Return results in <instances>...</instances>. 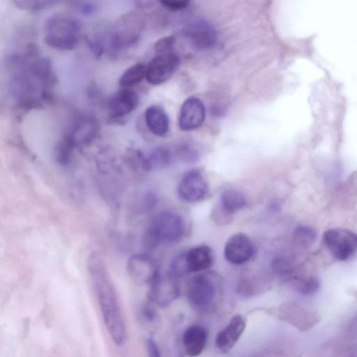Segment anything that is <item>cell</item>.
Instances as JSON below:
<instances>
[{"label":"cell","instance_id":"6da1fadb","mask_svg":"<svg viewBox=\"0 0 357 357\" xmlns=\"http://www.w3.org/2000/svg\"><path fill=\"white\" fill-rule=\"evenodd\" d=\"M88 268L105 327L114 342L119 346L127 341V332L117 294L104 261L91 255Z\"/></svg>","mask_w":357,"mask_h":357},{"label":"cell","instance_id":"7a4b0ae2","mask_svg":"<svg viewBox=\"0 0 357 357\" xmlns=\"http://www.w3.org/2000/svg\"><path fill=\"white\" fill-rule=\"evenodd\" d=\"M186 296L190 305L196 312L206 313L215 311L222 300V278L213 271L195 275L188 284Z\"/></svg>","mask_w":357,"mask_h":357},{"label":"cell","instance_id":"3957f363","mask_svg":"<svg viewBox=\"0 0 357 357\" xmlns=\"http://www.w3.org/2000/svg\"><path fill=\"white\" fill-rule=\"evenodd\" d=\"M185 225L182 216L172 211H164L149 223L143 236V245L151 250L160 243H174L184 236Z\"/></svg>","mask_w":357,"mask_h":357},{"label":"cell","instance_id":"277c9868","mask_svg":"<svg viewBox=\"0 0 357 357\" xmlns=\"http://www.w3.org/2000/svg\"><path fill=\"white\" fill-rule=\"evenodd\" d=\"M44 31V40L48 46L58 50H71L79 42L81 24L73 17L56 15L47 19Z\"/></svg>","mask_w":357,"mask_h":357},{"label":"cell","instance_id":"5b68a950","mask_svg":"<svg viewBox=\"0 0 357 357\" xmlns=\"http://www.w3.org/2000/svg\"><path fill=\"white\" fill-rule=\"evenodd\" d=\"M214 261L213 250L207 245H197L177 255L170 263L168 273L178 278L209 269Z\"/></svg>","mask_w":357,"mask_h":357},{"label":"cell","instance_id":"8992f818","mask_svg":"<svg viewBox=\"0 0 357 357\" xmlns=\"http://www.w3.org/2000/svg\"><path fill=\"white\" fill-rule=\"evenodd\" d=\"M268 312L277 319L291 324L300 331L310 330L320 321V316L316 311L292 301L283 303L268 310Z\"/></svg>","mask_w":357,"mask_h":357},{"label":"cell","instance_id":"52a82bcc","mask_svg":"<svg viewBox=\"0 0 357 357\" xmlns=\"http://www.w3.org/2000/svg\"><path fill=\"white\" fill-rule=\"evenodd\" d=\"M323 243L331 255L340 261H344L355 255L357 236L352 231L340 227L328 229L323 234Z\"/></svg>","mask_w":357,"mask_h":357},{"label":"cell","instance_id":"ba28073f","mask_svg":"<svg viewBox=\"0 0 357 357\" xmlns=\"http://www.w3.org/2000/svg\"><path fill=\"white\" fill-rule=\"evenodd\" d=\"M209 186L202 172L193 169L187 172L177 186V195L183 202L195 203L203 200L208 195Z\"/></svg>","mask_w":357,"mask_h":357},{"label":"cell","instance_id":"9c48e42d","mask_svg":"<svg viewBox=\"0 0 357 357\" xmlns=\"http://www.w3.org/2000/svg\"><path fill=\"white\" fill-rule=\"evenodd\" d=\"M149 301L161 307H166L174 303L180 295L178 278L167 273H160L149 284Z\"/></svg>","mask_w":357,"mask_h":357},{"label":"cell","instance_id":"30bf717a","mask_svg":"<svg viewBox=\"0 0 357 357\" xmlns=\"http://www.w3.org/2000/svg\"><path fill=\"white\" fill-rule=\"evenodd\" d=\"M255 254V248L251 239L243 233L232 234L226 241L224 255L227 261L234 265L249 261Z\"/></svg>","mask_w":357,"mask_h":357},{"label":"cell","instance_id":"8fae6325","mask_svg":"<svg viewBox=\"0 0 357 357\" xmlns=\"http://www.w3.org/2000/svg\"><path fill=\"white\" fill-rule=\"evenodd\" d=\"M179 58L174 53L157 55L146 68L145 77L151 84H160L169 79L178 68Z\"/></svg>","mask_w":357,"mask_h":357},{"label":"cell","instance_id":"7c38bea8","mask_svg":"<svg viewBox=\"0 0 357 357\" xmlns=\"http://www.w3.org/2000/svg\"><path fill=\"white\" fill-rule=\"evenodd\" d=\"M127 269L132 279L139 284H150L160 274L155 261L146 254H135L130 257Z\"/></svg>","mask_w":357,"mask_h":357},{"label":"cell","instance_id":"4fadbf2b","mask_svg":"<svg viewBox=\"0 0 357 357\" xmlns=\"http://www.w3.org/2000/svg\"><path fill=\"white\" fill-rule=\"evenodd\" d=\"M185 33L192 45L199 50H208L214 46L217 40L215 27L205 20H196L190 23Z\"/></svg>","mask_w":357,"mask_h":357},{"label":"cell","instance_id":"5bb4252c","mask_svg":"<svg viewBox=\"0 0 357 357\" xmlns=\"http://www.w3.org/2000/svg\"><path fill=\"white\" fill-rule=\"evenodd\" d=\"M206 109L202 101L196 97L187 98L182 104L178 118L181 130L190 131L199 128L204 122Z\"/></svg>","mask_w":357,"mask_h":357},{"label":"cell","instance_id":"9a60e30c","mask_svg":"<svg viewBox=\"0 0 357 357\" xmlns=\"http://www.w3.org/2000/svg\"><path fill=\"white\" fill-rule=\"evenodd\" d=\"M138 105L137 93L130 89H122L108 101L109 116L118 120L132 112Z\"/></svg>","mask_w":357,"mask_h":357},{"label":"cell","instance_id":"2e32d148","mask_svg":"<svg viewBox=\"0 0 357 357\" xmlns=\"http://www.w3.org/2000/svg\"><path fill=\"white\" fill-rule=\"evenodd\" d=\"M245 320L240 314L232 317L227 326L216 335L215 344L223 353L229 351L237 343L245 328Z\"/></svg>","mask_w":357,"mask_h":357},{"label":"cell","instance_id":"e0dca14e","mask_svg":"<svg viewBox=\"0 0 357 357\" xmlns=\"http://www.w3.org/2000/svg\"><path fill=\"white\" fill-rule=\"evenodd\" d=\"M270 285L268 275L261 272H246L241 275L236 290L245 298L256 296L266 291Z\"/></svg>","mask_w":357,"mask_h":357},{"label":"cell","instance_id":"ac0fdd59","mask_svg":"<svg viewBox=\"0 0 357 357\" xmlns=\"http://www.w3.org/2000/svg\"><path fill=\"white\" fill-rule=\"evenodd\" d=\"M99 125L97 120L91 116L80 117L75 123L69 132L76 147L90 144L98 136Z\"/></svg>","mask_w":357,"mask_h":357},{"label":"cell","instance_id":"d6986e66","mask_svg":"<svg viewBox=\"0 0 357 357\" xmlns=\"http://www.w3.org/2000/svg\"><path fill=\"white\" fill-rule=\"evenodd\" d=\"M208 338L205 328L199 325L188 327L182 335V342L185 354L190 357H196L204 351Z\"/></svg>","mask_w":357,"mask_h":357},{"label":"cell","instance_id":"ffe728a7","mask_svg":"<svg viewBox=\"0 0 357 357\" xmlns=\"http://www.w3.org/2000/svg\"><path fill=\"white\" fill-rule=\"evenodd\" d=\"M145 121L149 130L157 136H164L169 130V118L165 109L158 105H151L145 112Z\"/></svg>","mask_w":357,"mask_h":357},{"label":"cell","instance_id":"44dd1931","mask_svg":"<svg viewBox=\"0 0 357 357\" xmlns=\"http://www.w3.org/2000/svg\"><path fill=\"white\" fill-rule=\"evenodd\" d=\"M247 204L245 195L235 189H226L220 195L218 206L226 214L232 216L238 211L243 208Z\"/></svg>","mask_w":357,"mask_h":357},{"label":"cell","instance_id":"7402d4cb","mask_svg":"<svg viewBox=\"0 0 357 357\" xmlns=\"http://www.w3.org/2000/svg\"><path fill=\"white\" fill-rule=\"evenodd\" d=\"M150 169H162L172 162L174 153L167 146H159L155 148L146 158Z\"/></svg>","mask_w":357,"mask_h":357},{"label":"cell","instance_id":"603a6c76","mask_svg":"<svg viewBox=\"0 0 357 357\" xmlns=\"http://www.w3.org/2000/svg\"><path fill=\"white\" fill-rule=\"evenodd\" d=\"M146 66L142 63H135L126 69L119 78V85L123 89H129L140 82L145 77Z\"/></svg>","mask_w":357,"mask_h":357},{"label":"cell","instance_id":"cb8c5ba5","mask_svg":"<svg viewBox=\"0 0 357 357\" xmlns=\"http://www.w3.org/2000/svg\"><path fill=\"white\" fill-rule=\"evenodd\" d=\"M294 284L298 292L305 296L316 294L321 287L319 278L312 275L294 278Z\"/></svg>","mask_w":357,"mask_h":357},{"label":"cell","instance_id":"d4e9b609","mask_svg":"<svg viewBox=\"0 0 357 357\" xmlns=\"http://www.w3.org/2000/svg\"><path fill=\"white\" fill-rule=\"evenodd\" d=\"M76 145L70 136L67 133L59 141L56 148V158L58 162L61 165H68L73 155V151Z\"/></svg>","mask_w":357,"mask_h":357},{"label":"cell","instance_id":"484cf974","mask_svg":"<svg viewBox=\"0 0 357 357\" xmlns=\"http://www.w3.org/2000/svg\"><path fill=\"white\" fill-rule=\"evenodd\" d=\"M294 243L299 247L307 248L310 247L316 240V230L308 225H299L293 232Z\"/></svg>","mask_w":357,"mask_h":357},{"label":"cell","instance_id":"4316f807","mask_svg":"<svg viewBox=\"0 0 357 357\" xmlns=\"http://www.w3.org/2000/svg\"><path fill=\"white\" fill-rule=\"evenodd\" d=\"M175 154L181 162L188 165L197 162L199 158L197 150L192 145L186 143L180 144L177 147Z\"/></svg>","mask_w":357,"mask_h":357},{"label":"cell","instance_id":"83f0119b","mask_svg":"<svg viewBox=\"0 0 357 357\" xmlns=\"http://www.w3.org/2000/svg\"><path fill=\"white\" fill-rule=\"evenodd\" d=\"M126 160L133 169H141L145 171L149 170L146 158L139 150H128L126 154Z\"/></svg>","mask_w":357,"mask_h":357},{"label":"cell","instance_id":"f1b7e54d","mask_svg":"<svg viewBox=\"0 0 357 357\" xmlns=\"http://www.w3.org/2000/svg\"><path fill=\"white\" fill-rule=\"evenodd\" d=\"M13 2L17 7L27 10H41L56 3L54 1H15Z\"/></svg>","mask_w":357,"mask_h":357},{"label":"cell","instance_id":"f546056e","mask_svg":"<svg viewBox=\"0 0 357 357\" xmlns=\"http://www.w3.org/2000/svg\"><path fill=\"white\" fill-rule=\"evenodd\" d=\"M176 43L174 36H167L158 40L154 44V50L157 55L172 53V50Z\"/></svg>","mask_w":357,"mask_h":357},{"label":"cell","instance_id":"4dcf8cb0","mask_svg":"<svg viewBox=\"0 0 357 357\" xmlns=\"http://www.w3.org/2000/svg\"><path fill=\"white\" fill-rule=\"evenodd\" d=\"M272 269L278 274L289 275L291 271L290 260L284 256L275 257L271 263Z\"/></svg>","mask_w":357,"mask_h":357},{"label":"cell","instance_id":"1f68e13d","mask_svg":"<svg viewBox=\"0 0 357 357\" xmlns=\"http://www.w3.org/2000/svg\"><path fill=\"white\" fill-rule=\"evenodd\" d=\"M254 357H297V356L291 349L274 347L273 349L261 351Z\"/></svg>","mask_w":357,"mask_h":357},{"label":"cell","instance_id":"d6a6232c","mask_svg":"<svg viewBox=\"0 0 357 357\" xmlns=\"http://www.w3.org/2000/svg\"><path fill=\"white\" fill-rule=\"evenodd\" d=\"M160 3L168 10L177 11L186 8L189 5L190 1L185 0H162Z\"/></svg>","mask_w":357,"mask_h":357},{"label":"cell","instance_id":"836d02e7","mask_svg":"<svg viewBox=\"0 0 357 357\" xmlns=\"http://www.w3.org/2000/svg\"><path fill=\"white\" fill-rule=\"evenodd\" d=\"M74 6L77 10L84 15H92L96 13V7L91 2L88 1H76L74 2Z\"/></svg>","mask_w":357,"mask_h":357},{"label":"cell","instance_id":"e575fe53","mask_svg":"<svg viewBox=\"0 0 357 357\" xmlns=\"http://www.w3.org/2000/svg\"><path fill=\"white\" fill-rule=\"evenodd\" d=\"M146 347L147 357H162L160 348L153 337L147 338Z\"/></svg>","mask_w":357,"mask_h":357},{"label":"cell","instance_id":"d590c367","mask_svg":"<svg viewBox=\"0 0 357 357\" xmlns=\"http://www.w3.org/2000/svg\"><path fill=\"white\" fill-rule=\"evenodd\" d=\"M157 203V196L153 192H147L143 197V205L146 210H151Z\"/></svg>","mask_w":357,"mask_h":357}]
</instances>
